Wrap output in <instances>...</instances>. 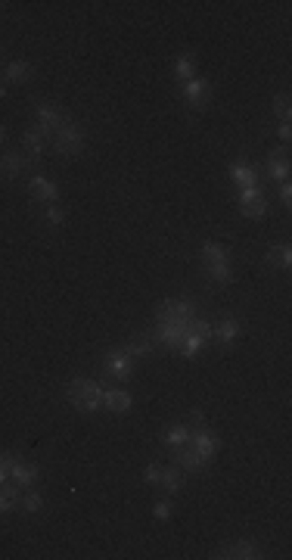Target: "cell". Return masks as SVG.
Listing matches in <instances>:
<instances>
[{
    "label": "cell",
    "instance_id": "obj_1",
    "mask_svg": "<svg viewBox=\"0 0 292 560\" xmlns=\"http://www.w3.org/2000/svg\"><path fill=\"white\" fill-rule=\"evenodd\" d=\"M66 398L68 405H75L81 414H94L103 408V386L88 377H72L66 383Z\"/></svg>",
    "mask_w": 292,
    "mask_h": 560
},
{
    "label": "cell",
    "instance_id": "obj_2",
    "mask_svg": "<svg viewBox=\"0 0 292 560\" xmlns=\"http://www.w3.org/2000/svg\"><path fill=\"white\" fill-rule=\"evenodd\" d=\"M53 153L56 156H81L84 153V131L68 119L59 131L53 134Z\"/></svg>",
    "mask_w": 292,
    "mask_h": 560
},
{
    "label": "cell",
    "instance_id": "obj_3",
    "mask_svg": "<svg viewBox=\"0 0 292 560\" xmlns=\"http://www.w3.org/2000/svg\"><path fill=\"white\" fill-rule=\"evenodd\" d=\"M181 97H184V103L190 109H199V112H202V109L211 103V84L196 75V78H190V82L181 88Z\"/></svg>",
    "mask_w": 292,
    "mask_h": 560
},
{
    "label": "cell",
    "instance_id": "obj_4",
    "mask_svg": "<svg viewBox=\"0 0 292 560\" xmlns=\"http://www.w3.org/2000/svg\"><path fill=\"white\" fill-rule=\"evenodd\" d=\"M103 367H106V374L112 380H128L131 371H134V358L124 352V345H122V349H109Z\"/></svg>",
    "mask_w": 292,
    "mask_h": 560
},
{
    "label": "cell",
    "instance_id": "obj_5",
    "mask_svg": "<svg viewBox=\"0 0 292 560\" xmlns=\"http://www.w3.org/2000/svg\"><path fill=\"white\" fill-rule=\"evenodd\" d=\"M34 112H38V128H41L47 137L56 134V131L68 122V115L62 112L59 106H53V103H38V109H34Z\"/></svg>",
    "mask_w": 292,
    "mask_h": 560
},
{
    "label": "cell",
    "instance_id": "obj_6",
    "mask_svg": "<svg viewBox=\"0 0 292 560\" xmlns=\"http://www.w3.org/2000/svg\"><path fill=\"white\" fill-rule=\"evenodd\" d=\"M47 141L50 137L44 134L38 125H28L25 131H22V143H25V159L28 162H41V156H44V149H47Z\"/></svg>",
    "mask_w": 292,
    "mask_h": 560
},
{
    "label": "cell",
    "instance_id": "obj_7",
    "mask_svg": "<svg viewBox=\"0 0 292 560\" xmlns=\"http://www.w3.org/2000/svg\"><path fill=\"white\" fill-rule=\"evenodd\" d=\"M187 446H190L193 452H199V458H202L205 464H209V461L215 458V452L221 448V439H217L215 433H209V430L202 426V430H193V436H190V442H187Z\"/></svg>",
    "mask_w": 292,
    "mask_h": 560
},
{
    "label": "cell",
    "instance_id": "obj_8",
    "mask_svg": "<svg viewBox=\"0 0 292 560\" xmlns=\"http://www.w3.org/2000/svg\"><path fill=\"white\" fill-rule=\"evenodd\" d=\"M28 193H31V199H38V203H44V206H53L56 199H59V187L44 175H38V178L28 181Z\"/></svg>",
    "mask_w": 292,
    "mask_h": 560
},
{
    "label": "cell",
    "instance_id": "obj_9",
    "mask_svg": "<svg viewBox=\"0 0 292 560\" xmlns=\"http://www.w3.org/2000/svg\"><path fill=\"white\" fill-rule=\"evenodd\" d=\"M28 159L22 153H7V156H0V178L3 181H16L19 175H25V169H28Z\"/></svg>",
    "mask_w": 292,
    "mask_h": 560
},
{
    "label": "cell",
    "instance_id": "obj_10",
    "mask_svg": "<svg viewBox=\"0 0 292 560\" xmlns=\"http://www.w3.org/2000/svg\"><path fill=\"white\" fill-rule=\"evenodd\" d=\"M265 171L271 181H280V184L289 181V159H286V149H274V153L267 156Z\"/></svg>",
    "mask_w": 292,
    "mask_h": 560
},
{
    "label": "cell",
    "instance_id": "obj_11",
    "mask_svg": "<svg viewBox=\"0 0 292 560\" xmlns=\"http://www.w3.org/2000/svg\"><path fill=\"white\" fill-rule=\"evenodd\" d=\"M103 408L112 414H128L131 411V395L124 389H103Z\"/></svg>",
    "mask_w": 292,
    "mask_h": 560
},
{
    "label": "cell",
    "instance_id": "obj_12",
    "mask_svg": "<svg viewBox=\"0 0 292 560\" xmlns=\"http://www.w3.org/2000/svg\"><path fill=\"white\" fill-rule=\"evenodd\" d=\"M265 265L271 271H286L292 265V249H289V243H277V246H271V249L265 252Z\"/></svg>",
    "mask_w": 292,
    "mask_h": 560
},
{
    "label": "cell",
    "instance_id": "obj_13",
    "mask_svg": "<svg viewBox=\"0 0 292 560\" xmlns=\"http://www.w3.org/2000/svg\"><path fill=\"white\" fill-rule=\"evenodd\" d=\"M38 476H41L38 464L13 461V467H10V479H13V483H19V486H34V483H38Z\"/></svg>",
    "mask_w": 292,
    "mask_h": 560
},
{
    "label": "cell",
    "instance_id": "obj_14",
    "mask_svg": "<svg viewBox=\"0 0 292 560\" xmlns=\"http://www.w3.org/2000/svg\"><path fill=\"white\" fill-rule=\"evenodd\" d=\"M217 557H261V548H258V541H252V539H239V541H233V545H227L224 551L217 554Z\"/></svg>",
    "mask_w": 292,
    "mask_h": 560
},
{
    "label": "cell",
    "instance_id": "obj_15",
    "mask_svg": "<svg viewBox=\"0 0 292 560\" xmlns=\"http://www.w3.org/2000/svg\"><path fill=\"white\" fill-rule=\"evenodd\" d=\"M174 78L181 84H187L190 78H196V53H193V50H187V53H181L174 60Z\"/></svg>",
    "mask_w": 292,
    "mask_h": 560
},
{
    "label": "cell",
    "instance_id": "obj_16",
    "mask_svg": "<svg viewBox=\"0 0 292 560\" xmlns=\"http://www.w3.org/2000/svg\"><path fill=\"white\" fill-rule=\"evenodd\" d=\"M230 178L237 181V187H252V184H258V169L239 159V162L230 165Z\"/></svg>",
    "mask_w": 292,
    "mask_h": 560
},
{
    "label": "cell",
    "instance_id": "obj_17",
    "mask_svg": "<svg viewBox=\"0 0 292 560\" xmlns=\"http://www.w3.org/2000/svg\"><path fill=\"white\" fill-rule=\"evenodd\" d=\"M19 489H22L19 483H0V513H10L19 507V498H22Z\"/></svg>",
    "mask_w": 292,
    "mask_h": 560
},
{
    "label": "cell",
    "instance_id": "obj_18",
    "mask_svg": "<svg viewBox=\"0 0 292 560\" xmlns=\"http://www.w3.org/2000/svg\"><path fill=\"white\" fill-rule=\"evenodd\" d=\"M211 337H215L221 345H230L233 339L239 337V321L237 317H224L217 327H211Z\"/></svg>",
    "mask_w": 292,
    "mask_h": 560
},
{
    "label": "cell",
    "instance_id": "obj_19",
    "mask_svg": "<svg viewBox=\"0 0 292 560\" xmlns=\"http://www.w3.org/2000/svg\"><path fill=\"white\" fill-rule=\"evenodd\" d=\"M190 436H193V430L187 424H171L162 439H165V446L168 448H184L187 442H190Z\"/></svg>",
    "mask_w": 292,
    "mask_h": 560
},
{
    "label": "cell",
    "instance_id": "obj_20",
    "mask_svg": "<svg viewBox=\"0 0 292 560\" xmlns=\"http://www.w3.org/2000/svg\"><path fill=\"white\" fill-rule=\"evenodd\" d=\"M199 258H202V265L205 262H227V258H230V246L217 243V240H209V243L199 246Z\"/></svg>",
    "mask_w": 292,
    "mask_h": 560
},
{
    "label": "cell",
    "instance_id": "obj_21",
    "mask_svg": "<svg viewBox=\"0 0 292 560\" xmlns=\"http://www.w3.org/2000/svg\"><path fill=\"white\" fill-rule=\"evenodd\" d=\"M174 464L181 467V470H202L205 461L199 458V452H193L190 446H184V448H174Z\"/></svg>",
    "mask_w": 292,
    "mask_h": 560
},
{
    "label": "cell",
    "instance_id": "obj_22",
    "mask_svg": "<svg viewBox=\"0 0 292 560\" xmlns=\"http://www.w3.org/2000/svg\"><path fill=\"white\" fill-rule=\"evenodd\" d=\"M31 75H34L31 62H25V60L7 62V82H13V84H28V82H31Z\"/></svg>",
    "mask_w": 292,
    "mask_h": 560
},
{
    "label": "cell",
    "instance_id": "obj_23",
    "mask_svg": "<svg viewBox=\"0 0 292 560\" xmlns=\"http://www.w3.org/2000/svg\"><path fill=\"white\" fill-rule=\"evenodd\" d=\"M159 486H162L168 495L181 492V489H184V470H181V467H162V479H159Z\"/></svg>",
    "mask_w": 292,
    "mask_h": 560
},
{
    "label": "cell",
    "instance_id": "obj_24",
    "mask_svg": "<svg viewBox=\"0 0 292 560\" xmlns=\"http://www.w3.org/2000/svg\"><path fill=\"white\" fill-rule=\"evenodd\" d=\"M202 268H205V274H209L215 284H230V280H233L230 258H227V262H205Z\"/></svg>",
    "mask_w": 292,
    "mask_h": 560
},
{
    "label": "cell",
    "instance_id": "obj_25",
    "mask_svg": "<svg viewBox=\"0 0 292 560\" xmlns=\"http://www.w3.org/2000/svg\"><path fill=\"white\" fill-rule=\"evenodd\" d=\"M152 349H156V339L152 337H134V339H128V345H124V352H128L131 358L152 355Z\"/></svg>",
    "mask_w": 292,
    "mask_h": 560
},
{
    "label": "cell",
    "instance_id": "obj_26",
    "mask_svg": "<svg viewBox=\"0 0 292 560\" xmlns=\"http://www.w3.org/2000/svg\"><path fill=\"white\" fill-rule=\"evenodd\" d=\"M239 212H243L245 218H255V221H258V218L267 215V199L261 196V199H255V203H245V206H239Z\"/></svg>",
    "mask_w": 292,
    "mask_h": 560
},
{
    "label": "cell",
    "instance_id": "obj_27",
    "mask_svg": "<svg viewBox=\"0 0 292 560\" xmlns=\"http://www.w3.org/2000/svg\"><path fill=\"white\" fill-rule=\"evenodd\" d=\"M41 504H44V498H41L38 492H25V495L19 498V507H22L25 513H38V511H41Z\"/></svg>",
    "mask_w": 292,
    "mask_h": 560
},
{
    "label": "cell",
    "instance_id": "obj_28",
    "mask_svg": "<svg viewBox=\"0 0 292 560\" xmlns=\"http://www.w3.org/2000/svg\"><path fill=\"white\" fill-rule=\"evenodd\" d=\"M271 109L280 115V119H283V122H289L292 109H289V97H286V94H277V97H274V100H271Z\"/></svg>",
    "mask_w": 292,
    "mask_h": 560
},
{
    "label": "cell",
    "instance_id": "obj_29",
    "mask_svg": "<svg viewBox=\"0 0 292 560\" xmlns=\"http://www.w3.org/2000/svg\"><path fill=\"white\" fill-rule=\"evenodd\" d=\"M261 187L258 184H252V187H239V206H245V203H255V199H261Z\"/></svg>",
    "mask_w": 292,
    "mask_h": 560
},
{
    "label": "cell",
    "instance_id": "obj_30",
    "mask_svg": "<svg viewBox=\"0 0 292 560\" xmlns=\"http://www.w3.org/2000/svg\"><path fill=\"white\" fill-rule=\"evenodd\" d=\"M44 221H47L50 228H59V224L66 221V215H62V209L53 203V206H47V209H44Z\"/></svg>",
    "mask_w": 292,
    "mask_h": 560
},
{
    "label": "cell",
    "instance_id": "obj_31",
    "mask_svg": "<svg viewBox=\"0 0 292 560\" xmlns=\"http://www.w3.org/2000/svg\"><path fill=\"white\" fill-rule=\"evenodd\" d=\"M143 479H146L150 486H159V479H162V467H159V464H150L146 470H143Z\"/></svg>",
    "mask_w": 292,
    "mask_h": 560
},
{
    "label": "cell",
    "instance_id": "obj_32",
    "mask_svg": "<svg viewBox=\"0 0 292 560\" xmlns=\"http://www.w3.org/2000/svg\"><path fill=\"white\" fill-rule=\"evenodd\" d=\"M152 513H156V520H168V517H171V501H168V498L156 501V507H152Z\"/></svg>",
    "mask_w": 292,
    "mask_h": 560
},
{
    "label": "cell",
    "instance_id": "obj_33",
    "mask_svg": "<svg viewBox=\"0 0 292 560\" xmlns=\"http://www.w3.org/2000/svg\"><path fill=\"white\" fill-rule=\"evenodd\" d=\"M187 426H190V430H202V426H205V414L202 411H190V414H187Z\"/></svg>",
    "mask_w": 292,
    "mask_h": 560
},
{
    "label": "cell",
    "instance_id": "obj_34",
    "mask_svg": "<svg viewBox=\"0 0 292 560\" xmlns=\"http://www.w3.org/2000/svg\"><path fill=\"white\" fill-rule=\"evenodd\" d=\"M13 454H0V483L3 479H10V467H13Z\"/></svg>",
    "mask_w": 292,
    "mask_h": 560
},
{
    "label": "cell",
    "instance_id": "obj_35",
    "mask_svg": "<svg viewBox=\"0 0 292 560\" xmlns=\"http://www.w3.org/2000/svg\"><path fill=\"white\" fill-rule=\"evenodd\" d=\"M277 137L283 143H289V137H292V128H289V122H280V128H277Z\"/></svg>",
    "mask_w": 292,
    "mask_h": 560
},
{
    "label": "cell",
    "instance_id": "obj_36",
    "mask_svg": "<svg viewBox=\"0 0 292 560\" xmlns=\"http://www.w3.org/2000/svg\"><path fill=\"white\" fill-rule=\"evenodd\" d=\"M280 203H283V206H289V203H292V187H289V181H286L283 187H280Z\"/></svg>",
    "mask_w": 292,
    "mask_h": 560
},
{
    "label": "cell",
    "instance_id": "obj_37",
    "mask_svg": "<svg viewBox=\"0 0 292 560\" xmlns=\"http://www.w3.org/2000/svg\"><path fill=\"white\" fill-rule=\"evenodd\" d=\"M3 141H7V128H3V125H0V143H3Z\"/></svg>",
    "mask_w": 292,
    "mask_h": 560
},
{
    "label": "cell",
    "instance_id": "obj_38",
    "mask_svg": "<svg viewBox=\"0 0 292 560\" xmlns=\"http://www.w3.org/2000/svg\"><path fill=\"white\" fill-rule=\"evenodd\" d=\"M0 97H7V84L0 82Z\"/></svg>",
    "mask_w": 292,
    "mask_h": 560
},
{
    "label": "cell",
    "instance_id": "obj_39",
    "mask_svg": "<svg viewBox=\"0 0 292 560\" xmlns=\"http://www.w3.org/2000/svg\"><path fill=\"white\" fill-rule=\"evenodd\" d=\"M0 62H3V47H0Z\"/></svg>",
    "mask_w": 292,
    "mask_h": 560
}]
</instances>
